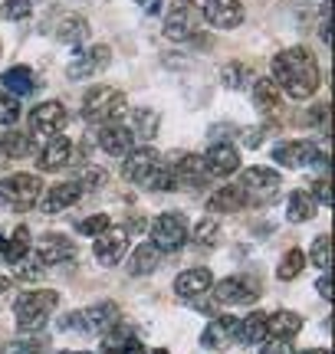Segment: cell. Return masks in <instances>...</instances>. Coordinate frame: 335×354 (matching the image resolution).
Here are the masks:
<instances>
[{"instance_id": "12", "label": "cell", "mask_w": 335, "mask_h": 354, "mask_svg": "<svg viewBox=\"0 0 335 354\" xmlns=\"http://www.w3.org/2000/svg\"><path fill=\"white\" fill-rule=\"evenodd\" d=\"M37 259L43 266H60V263H69L76 259V243L63 236V233H46L37 246Z\"/></svg>"}, {"instance_id": "39", "label": "cell", "mask_w": 335, "mask_h": 354, "mask_svg": "<svg viewBox=\"0 0 335 354\" xmlns=\"http://www.w3.org/2000/svg\"><path fill=\"white\" fill-rule=\"evenodd\" d=\"M99 66H96V59H92L89 53H79L76 63H69V69H66V76L69 79H89L92 73H96Z\"/></svg>"}, {"instance_id": "40", "label": "cell", "mask_w": 335, "mask_h": 354, "mask_svg": "<svg viewBox=\"0 0 335 354\" xmlns=\"http://www.w3.org/2000/svg\"><path fill=\"white\" fill-rule=\"evenodd\" d=\"M217 236H220V230H217V223H214L210 216H204V220L197 223V230H194V240L201 243V246H214Z\"/></svg>"}, {"instance_id": "3", "label": "cell", "mask_w": 335, "mask_h": 354, "mask_svg": "<svg viewBox=\"0 0 335 354\" xmlns=\"http://www.w3.org/2000/svg\"><path fill=\"white\" fill-rule=\"evenodd\" d=\"M60 305L56 292H24L13 302V315H17V328L20 331H39L53 315V308Z\"/></svg>"}, {"instance_id": "33", "label": "cell", "mask_w": 335, "mask_h": 354, "mask_svg": "<svg viewBox=\"0 0 335 354\" xmlns=\"http://www.w3.org/2000/svg\"><path fill=\"white\" fill-rule=\"evenodd\" d=\"M158 125H161V118H158L155 109H135V112H132L129 131L148 141V138H155V135H158Z\"/></svg>"}, {"instance_id": "38", "label": "cell", "mask_w": 335, "mask_h": 354, "mask_svg": "<svg viewBox=\"0 0 335 354\" xmlns=\"http://www.w3.org/2000/svg\"><path fill=\"white\" fill-rule=\"evenodd\" d=\"M20 118V102L17 95H10L7 88L0 86V125H13Z\"/></svg>"}, {"instance_id": "10", "label": "cell", "mask_w": 335, "mask_h": 354, "mask_svg": "<svg viewBox=\"0 0 335 354\" xmlns=\"http://www.w3.org/2000/svg\"><path fill=\"white\" fill-rule=\"evenodd\" d=\"M66 122H69V112H66L63 102H43L30 112V128L39 135H60Z\"/></svg>"}, {"instance_id": "24", "label": "cell", "mask_w": 335, "mask_h": 354, "mask_svg": "<svg viewBox=\"0 0 335 354\" xmlns=\"http://www.w3.org/2000/svg\"><path fill=\"white\" fill-rule=\"evenodd\" d=\"M171 167L178 171L181 187H184V184L197 187V184H204L207 177H210V174H207L204 158H201V154H184V158H178V161H171Z\"/></svg>"}, {"instance_id": "27", "label": "cell", "mask_w": 335, "mask_h": 354, "mask_svg": "<svg viewBox=\"0 0 335 354\" xmlns=\"http://www.w3.org/2000/svg\"><path fill=\"white\" fill-rule=\"evenodd\" d=\"M30 135L26 131H10V135H3L0 138V165H10V161H20L30 154Z\"/></svg>"}, {"instance_id": "1", "label": "cell", "mask_w": 335, "mask_h": 354, "mask_svg": "<svg viewBox=\"0 0 335 354\" xmlns=\"http://www.w3.org/2000/svg\"><path fill=\"white\" fill-rule=\"evenodd\" d=\"M273 82L289 99H312L319 88V63L306 46H293L273 56Z\"/></svg>"}, {"instance_id": "2", "label": "cell", "mask_w": 335, "mask_h": 354, "mask_svg": "<svg viewBox=\"0 0 335 354\" xmlns=\"http://www.w3.org/2000/svg\"><path fill=\"white\" fill-rule=\"evenodd\" d=\"M129 112V102L118 88L109 86H92L86 95H82V118L92 122V125H105V122H116Z\"/></svg>"}, {"instance_id": "31", "label": "cell", "mask_w": 335, "mask_h": 354, "mask_svg": "<svg viewBox=\"0 0 335 354\" xmlns=\"http://www.w3.org/2000/svg\"><path fill=\"white\" fill-rule=\"evenodd\" d=\"M158 263H161L158 246H152V243H142V246L132 253L129 272H132V276H148V272H155V269H158Z\"/></svg>"}, {"instance_id": "35", "label": "cell", "mask_w": 335, "mask_h": 354, "mask_svg": "<svg viewBox=\"0 0 335 354\" xmlns=\"http://www.w3.org/2000/svg\"><path fill=\"white\" fill-rule=\"evenodd\" d=\"M302 266H306V256H302V250H289V253L280 259L276 279H280V282H289V279H296L299 272H302Z\"/></svg>"}, {"instance_id": "11", "label": "cell", "mask_w": 335, "mask_h": 354, "mask_svg": "<svg viewBox=\"0 0 335 354\" xmlns=\"http://www.w3.org/2000/svg\"><path fill=\"white\" fill-rule=\"evenodd\" d=\"M201 158H204V167L210 177H227L240 167V151H237V145H227V141L210 145L207 154H201Z\"/></svg>"}, {"instance_id": "15", "label": "cell", "mask_w": 335, "mask_h": 354, "mask_svg": "<svg viewBox=\"0 0 335 354\" xmlns=\"http://www.w3.org/2000/svg\"><path fill=\"white\" fill-rule=\"evenodd\" d=\"M237 325H240V318H233V315L214 318V322L201 331V344H204V348H214V351L227 348V344L237 338Z\"/></svg>"}, {"instance_id": "42", "label": "cell", "mask_w": 335, "mask_h": 354, "mask_svg": "<svg viewBox=\"0 0 335 354\" xmlns=\"http://www.w3.org/2000/svg\"><path fill=\"white\" fill-rule=\"evenodd\" d=\"M33 3H37V0H7V3H3V17H7V20H26V17L33 13Z\"/></svg>"}, {"instance_id": "37", "label": "cell", "mask_w": 335, "mask_h": 354, "mask_svg": "<svg viewBox=\"0 0 335 354\" xmlns=\"http://www.w3.org/2000/svg\"><path fill=\"white\" fill-rule=\"evenodd\" d=\"M312 263L319 266L323 272L332 266V240H329V233H323V236L312 240Z\"/></svg>"}, {"instance_id": "53", "label": "cell", "mask_w": 335, "mask_h": 354, "mask_svg": "<svg viewBox=\"0 0 335 354\" xmlns=\"http://www.w3.org/2000/svg\"><path fill=\"white\" fill-rule=\"evenodd\" d=\"M152 354H168V351H165V348H158V351H152Z\"/></svg>"}, {"instance_id": "29", "label": "cell", "mask_w": 335, "mask_h": 354, "mask_svg": "<svg viewBox=\"0 0 335 354\" xmlns=\"http://www.w3.org/2000/svg\"><path fill=\"white\" fill-rule=\"evenodd\" d=\"M135 344H138V338L125 325H112L102 335V354H129Z\"/></svg>"}, {"instance_id": "32", "label": "cell", "mask_w": 335, "mask_h": 354, "mask_svg": "<svg viewBox=\"0 0 335 354\" xmlns=\"http://www.w3.org/2000/svg\"><path fill=\"white\" fill-rule=\"evenodd\" d=\"M0 82H3V88H7L10 95H30L33 86H37V82H33V73H30L26 66H10Z\"/></svg>"}, {"instance_id": "22", "label": "cell", "mask_w": 335, "mask_h": 354, "mask_svg": "<svg viewBox=\"0 0 335 354\" xmlns=\"http://www.w3.org/2000/svg\"><path fill=\"white\" fill-rule=\"evenodd\" d=\"M253 102H257L260 112L270 115V118H276V115L283 112V92L276 88L273 79H257L253 82Z\"/></svg>"}, {"instance_id": "46", "label": "cell", "mask_w": 335, "mask_h": 354, "mask_svg": "<svg viewBox=\"0 0 335 354\" xmlns=\"http://www.w3.org/2000/svg\"><path fill=\"white\" fill-rule=\"evenodd\" d=\"M316 194H319V201L329 207L332 203V190H329V177H319V184H316Z\"/></svg>"}, {"instance_id": "5", "label": "cell", "mask_w": 335, "mask_h": 354, "mask_svg": "<svg viewBox=\"0 0 335 354\" xmlns=\"http://www.w3.org/2000/svg\"><path fill=\"white\" fill-rule=\"evenodd\" d=\"M188 240H191V227L181 214H161L152 223V246H158V253H178Z\"/></svg>"}, {"instance_id": "4", "label": "cell", "mask_w": 335, "mask_h": 354, "mask_svg": "<svg viewBox=\"0 0 335 354\" xmlns=\"http://www.w3.org/2000/svg\"><path fill=\"white\" fill-rule=\"evenodd\" d=\"M39 194H43V180L37 174H10L0 180V203L3 207H10V210H26V207H33L39 201Z\"/></svg>"}, {"instance_id": "36", "label": "cell", "mask_w": 335, "mask_h": 354, "mask_svg": "<svg viewBox=\"0 0 335 354\" xmlns=\"http://www.w3.org/2000/svg\"><path fill=\"white\" fill-rule=\"evenodd\" d=\"M220 82L227 88H244L246 82H250V69H246L244 63H227L220 69Z\"/></svg>"}, {"instance_id": "14", "label": "cell", "mask_w": 335, "mask_h": 354, "mask_svg": "<svg viewBox=\"0 0 335 354\" xmlns=\"http://www.w3.org/2000/svg\"><path fill=\"white\" fill-rule=\"evenodd\" d=\"M125 250H129V230H112V227L99 233V240L92 246V253L102 266H116L125 256Z\"/></svg>"}, {"instance_id": "51", "label": "cell", "mask_w": 335, "mask_h": 354, "mask_svg": "<svg viewBox=\"0 0 335 354\" xmlns=\"http://www.w3.org/2000/svg\"><path fill=\"white\" fill-rule=\"evenodd\" d=\"M129 354H145V348H142V344H135V348H132Z\"/></svg>"}, {"instance_id": "16", "label": "cell", "mask_w": 335, "mask_h": 354, "mask_svg": "<svg viewBox=\"0 0 335 354\" xmlns=\"http://www.w3.org/2000/svg\"><path fill=\"white\" fill-rule=\"evenodd\" d=\"M210 269L204 266H194V269H184L178 279H174V292H178L181 299H197V295H204L210 289Z\"/></svg>"}, {"instance_id": "18", "label": "cell", "mask_w": 335, "mask_h": 354, "mask_svg": "<svg viewBox=\"0 0 335 354\" xmlns=\"http://www.w3.org/2000/svg\"><path fill=\"white\" fill-rule=\"evenodd\" d=\"M69 158H73V141L66 135H53L50 145L39 151V171H60L69 165Z\"/></svg>"}, {"instance_id": "50", "label": "cell", "mask_w": 335, "mask_h": 354, "mask_svg": "<svg viewBox=\"0 0 335 354\" xmlns=\"http://www.w3.org/2000/svg\"><path fill=\"white\" fill-rule=\"evenodd\" d=\"M7 289H10V279H7V276H0V292H7Z\"/></svg>"}, {"instance_id": "34", "label": "cell", "mask_w": 335, "mask_h": 354, "mask_svg": "<svg viewBox=\"0 0 335 354\" xmlns=\"http://www.w3.org/2000/svg\"><path fill=\"white\" fill-rule=\"evenodd\" d=\"M26 253H30V230L17 227L10 240L3 243V256H7V263L20 266V263H26Z\"/></svg>"}, {"instance_id": "26", "label": "cell", "mask_w": 335, "mask_h": 354, "mask_svg": "<svg viewBox=\"0 0 335 354\" xmlns=\"http://www.w3.org/2000/svg\"><path fill=\"white\" fill-rule=\"evenodd\" d=\"M299 331H302V318L296 312L266 315V338H296Z\"/></svg>"}, {"instance_id": "48", "label": "cell", "mask_w": 335, "mask_h": 354, "mask_svg": "<svg viewBox=\"0 0 335 354\" xmlns=\"http://www.w3.org/2000/svg\"><path fill=\"white\" fill-rule=\"evenodd\" d=\"M142 3H145V7H148V10H152V13H155L158 7H161V0H142Z\"/></svg>"}, {"instance_id": "54", "label": "cell", "mask_w": 335, "mask_h": 354, "mask_svg": "<svg viewBox=\"0 0 335 354\" xmlns=\"http://www.w3.org/2000/svg\"><path fill=\"white\" fill-rule=\"evenodd\" d=\"M0 253H3V240H0Z\"/></svg>"}, {"instance_id": "21", "label": "cell", "mask_w": 335, "mask_h": 354, "mask_svg": "<svg viewBox=\"0 0 335 354\" xmlns=\"http://www.w3.org/2000/svg\"><path fill=\"white\" fill-rule=\"evenodd\" d=\"M79 197H82V184H73V180L53 184L50 194L43 197V214H60V210H66V207L79 203Z\"/></svg>"}, {"instance_id": "30", "label": "cell", "mask_w": 335, "mask_h": 354, "mask_svg": "<svg viewBox=\"0 0 335 354\" xmlns=\"http://www.w3.org/2000/svg\"><path fill=\"white\" fill-rule=\"evenodd\" d=\"M286 210H289V220L293 223H306L316 216V197L309 190H293L289 201H286Z\"/></svg>"}, {"instance_id": "44", "label": "cell", "mask_w": 335, "mask_h": 354, "mask_svg": "<svg viewBox=\"0 0 335 354\" xmlns=\"http://www.w3.org/2000/svg\"><path fill=\"white\" fill-rule=\"evenodd\" d=\"M0 354H43V344L39 342H10V344H3L0 348Z\"/></svg>"}, {"instance_id": "45", "label": "cell", "mask_w": 335, "mask_h": 354, "mask_svg": "<svg viewBox=\"0 0 335 354\" xmlns=\"http://www.w3.org/2000/svg\"><path fill=\"white\" fill-rule=\"evenodd\" d=\"M316 289H319V295H323L325 302H332V279H329V269L323 272V279H319V286H316Z\"/></svg>"}, {"instance_id": "52", "label": "cell", "mask_w": 335, "mask_h": 354, "mask_svg": "<svg viewBox=\"0 0 335 354\" xmlns=\"http://www.w3.org/2000/svg\"><path fill=\"white\" fill-rule=\"evenodd\" d=\"M63 354H89V351H63Z\"/></svg>"}, {"instance_id": "13", "label": "cell", "mask_w": 335, "mask_h": 354, "mask_svg": "<svg viewBox=\"0 0 335 354\" xmlns=\"http://www.w3.org/2000/svg\"><path fill=\"white\" fill-rule=\"evenodd\" d=\"M257 286L253 282H246V279H220L217 286H214V299H217L220 305H250L257 302Z\"/></svg>"}, {"instance_id": "19", "label": "cell", "mask_w": 335, "mask_h": 354, "mask_svg": "<svg viewBox=\"0 0 335 354\" xmlns=\"http://www.w3.org/2000/svg\"><path fill=\"white\" fill-rule=\"evenodd\" d=\"M312 154H316L312 141H286V145L273 148V161L283 167H302L306 161H312Z\"/></svg>"}, {"instance_id": "8", "label": "cell", "mask_w": 335, "mask_h": 354, "mask_svg": "<svg viewBox=\"0 0 335 354\" xmlns=\"http://www.w3.org/2000/svg\"><path fill=\"white\" fill-rule=\"evenodd\" d=\"M122 158H125V165H122L125 180H132V184H142V187H148V184H152V177H155L158 165H161V158H158L155 148H129Z\"/></svg>"}, {"instance_id": "47", "label": "cell", "mask_w": 335, "mask_h": 354, "mask_svg": "<svg viewBox=\"0 0 335 354\" xmlns=\"http://www.w3.org/2000/svg\"><path fill=\"white\" fill-rule=\"evenodd\" d=\"M246 145H250V148L260 145V128H246Z\"/></svg>"}, {"instance_id": "9", "label": "cell", "mask_w": 335, "mask_h": 354, "mask_svg": "<svg viewBox=\"0 0 335 354\" xmlns=\"http://www.w3.org/2000/svg\"><path fill=\"white\" fill-rule=\"evenodd\" d=\"M210 26H217V30H233V26L244 24V3L240 0H204V10H201Z\"/></svg>"}, {"instance_id": "7", "label": "cell", "mask_w": 335, "mask_h": 354, "mask_svg": "<svg viewBox=\"0 0 335 354\" xmlns=\"http://www.w3.org/2000/svg\"><path fill=\"white\" fill-rule=\"evenodd\" d=\"M118 325V308L112 302H99V305H89L82 312H73L66 318V328H79L86 335H105V331Z\"/></svg>"}, {"instance_id": "43", "label": "cell", "mask_w": 335, "mask_h": 354, "mask_svg": "<svg viewBox=\"0 0 335 354\" xmlns=\"http://www.w3.org/2000/svg\"><path fill=\"white\" fill-rule=\"evenodd\" d=\"M260 354H296L289 338H263L260 342Z\"/></svg>"}, {"instance_id": "20", "label": "cell", "mask_w": 335, "mask_h": 354, "mask_svg": "<svg viewBox=\"0 0 335 354\" xmlns=\"http://www.w3.org/2000/svg\"><path fill=\"white\" fill-rule=\"evenodd\" d=\"M246 190L237 187V184H230V187H217L214 194H210V201H207V210L210 214H237L240 207H246Z\"/></svg>"}, {"instance_id": "6", "label": "cell", "mask_w": 335, "mask_h": 354, "mask_svg": "<svg viewBox=\"0 0 335 354\" xmlns=\"http://www.w3.org/2000/svg\"><path fill=\"white\" fill-rule=\"evenodd\" d=\"M201 7L191 3V0H184V3H174L171 13H168L165 20V37L171 43H184V39H194L197 37V30H201Z\"/></svg>"}, {"instance_id": "49", "label": "cell", "mask_w": 335, "mask_h": 354, "mask_svg": "<svg viewBox=\"0 0 335 354\" xmlns=\"http://www.w3.org/2000/svg\"><path fill=\"white\" fill-rule=\"evenodd\" d=\"M302 354H332L329 348H309V351H302Z\"/></svg>"}, {"instance_id": "23", "label": "cell", "mask_w": 335, "mask_h": 354, "mask_svg": "<svg viewBox=\"0 0 335 354\" xmlns=\"http://www.w3.org/2000/svg\"><path fill=\"white\" fill-rule=\"evenodd\" d=\"M240 187L246 190V197L250 194H273L280 187V174L273 167H246L240 177Z\"/></svg>"}, {"instance_id": "41", "label": "cell", "mask_w": 335, "mask_h": 354, "mask_svg": "<svg viewBox=\"0 0 335 354\" xmlns=\"http://www.w3.org/2000/svg\"><path fill=\"white\" fill-rule=\"evenodd\" d=\"M109 227H112L109 214H96V216H89V220L79 223V233H82V236H99V233H105Z\"/></svg>"}, {"instance_id": "55", "label": "cell", "mask_w": 335, "mask_h": 354, "mask_svg": "<svg viewBox=\"0 0 335 354\" xmlns=\"http://www.w3.org/2000/svg\"><path fill=\"white\" fill-rule=\"evenodd\" d=\"M0 50H3V43H0Z\"/></svg>"}, {"instance_id": "28", "label": "cell", "mask_w": 335, "mask_h": 354, "mask_svg": "<svg viewBox=\"0 0 335 354\" xmlns=\"http://www.w3.org/2000/svg\"><path fill=\"white\" fill-rule=\"evenodd\" d=\"M263 338H266V315H263V312H250L246 318H240V325H237V342L260 344Z\"/></svg>"}, {"instance_id": "25", "label": "cell", "mask_w": 335, "mask_h": 354, "mask_svg": "<svg viewBox=\"0 0 335 354\" xmlns=\"http://www.w3.org/2000/svg\"><path fill=\"white\" fill-rule=\"evenodd\" d=\"M86 37H89V20H86V17H79V13L63 17L60 26H56V39H60V43H69V46L86 43Z\"/></svg>"}, {"instance_id": "17", "label": "cell", "mask_w": 335, "mask_h": 354, "mask_svg": "<svg viewBox=\"0 0 335 354\" xmlns=\"http://www.w3.org/2000/svg\"><path fill=\"white\" fill-rule=\"evenodd\" d=\"M132 135L129 125H118V122H105L102 128H99V148H102L105 154H116V158H122V154L132 148Z\"/></svg>"}]
</instances>
